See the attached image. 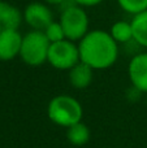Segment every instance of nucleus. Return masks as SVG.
I'll return each instance as SVG.
<instances>
[{"mask_svg":"<svg viewBox=\"0 0 147 148\" xmlns=\"http://www.w3.org/2000/svg\"><path fill=\"white\" fill-rule=\"evenodd\" d=\"M130 22L133 27V40L138 46L147 48V10L133 16Z\"/></svg>","mask_w":147,"mask_h":148,"instance_id":"12","label":"nucleus"},{"mask_svg":"<svg viewBox=\"0 0 147 148\" xmlns=\"http://www.w3.org/2000/svg\"><path fill=\"white\" fill-rule=\"evenodd\" d=\"M128 74L133 88L147 94V52H139L130 59Z\"/></svg>","mask_w":147,"mask_h":148,"instance_id":"7","label":"nucleus"},{"mask_svg":"<svg viewBox=\"0 0 147 148\" xmlns=\"http://www.w3.org/2000/svg\"><path fill=\"white\" fill-rule=\"evenodd\" d=\"M74 1V4L81 5L83 8H90V7H96V5L102 4L104 0H72Z\"/></svg>","mask_w":147,"mask_h":148,"instance_id":"16","label":"nucleus"},{"mask_svg":"<svg viewBox=\"0 0 147 148\" xmlns=\"http://www.w3.org/2000/svg\"><path fill=\"white\" fill-rule=\"evenodd\" d=\"M3 30V27H1V25H0V31H1Z\"/></svg>","mask_w":147,"mask_h":148,"instance_id":"18","label":"nucleus"},{"mask_svg":"<svg viewBox=\"0 0 147 148\" xmlns=\"http://www.w3.org/2000/svg\"><path fill=\"white\" fill-rule=\"evenodd\" d=\"M94 72H95V70L91 66H89L85 62L80 61L70 70H68L69 83L77 90L87 88L94 79Z\"/></svg>","mask_w":147,"mask_h":148,"instance_id":"9","label":"nucleus"},{"mask_svg":"<svg viewBox=\"0 0 147 148\" xmlns=\"http://www.w3.org/2000/svg\"><path fill=\"white\" fill-rule=\"evenodd\" d=\"M22 21V12L16 5L0 0V25L3 29H16V30H18Z\"/></svg>","mask_w":147,"mask_h":148,"instance_id":"10","label":"nucleus"},{"mask_svg":"<svg viewBox=\"0 0 147 148\" xmlns=\"http://www.w3.org/2000/svg\"><path fill=\"white\" fill-rule=\"evenodd\" d=\"M47 116L55 125L68 129L82 121L83 108L76 97L63 94L49 100L47 105Z\"/></svg>","mask_w":147,"mask_h":148,"instance_id":"2","label":"nucleus"},{"mask_svg":"<svg viewBox=\"0 0 147 148\" xmlns=\"http://www.w3.org/2000/svg\"><path fill=\"white\" fill-rule=\"evenodd\" d=\"M44 35L49 40V43H55V42H60L65 38V33L63 30V26L59 21H52L48 26L43 30Z\"/></svg>","mask_w":147,"mask_h":148,"instance_id":"15","label":"nucleus"},{"mask_svg":"<svg viewBox=\"0 0 147 148\" xmlns=\"http://www.w3.org/2000/svg\"><path fill=\"white\" fill-rule=\"evenodd\" d=\"M23 21L31 30L43 31L54 21V14L49 9V5L42 1H33L22 10Z\"/></svg>","mask_w":147,"mask_h":148,"instance_id":"6","label":"nucleus"},{"mask_svg":"<svg viewBox=\"0 0 147 148\" xmlns=\"http://www.w3.org/2000/svg\"><path fill=\"white\" fill-rule=\"evenodd\" d=\"M80 59L94 70L108 69L119 59V44L109 31L102 29L90 30L80 42Z\"/></svg>","mask_w":147,"mask_h":148,"instance_id":"1","label":"nucleus"},{"mask_svg":"<svg viewBox=\"0 0 147 148\" xmlns=\"http://www.w3.org/2000/svg\"><path fill=\"white\" fill-rule=\"evenodd\" d=\"M91 138V131L89 129V126L86 123H83L82 121L74 123V125L69 126L67 129V139L72 146L81 147L89 143Z\"/></svg>","mask_w":147,"mask_h":148,"instance_id":"11","label":"nucleus"},{"mask_svg":"<svg viewBox=\"0 0 147 148\" xmlns=\"http://www.w3.org/2000/svg\"><path fill=\"white\" fill-rule=\"evenodd\" d=\"M117 4L124 12L132 16L147 10V0H117Z\"/></svg>","mask_w":147,"mask_h":148,"instance_id":"14","label":"nucleus"},{"mask_svg":"<svg viewBox=\"0 0 147 148\" xmlns=\"http://www.w3.org/2000/svg\"><path fill=\"white\" fill-rule=\"evenodd\" d=\"M59 22L61 23L65 38L73 42H80L90 31V21L87 12L81 5H69L60 13Z\"/></svg>","mask_w":147,"mask_h":148,"instance_id":"4","label":"nucleus"},{"mask_svg":"<svg viewBox=\"0 0 147 148\" xmlns=\"http://www.w3.org/2000/svg\"><path fill=\"white\" fill-rule=\"evenodd\" d=\"M49 40L43 31L30 30L22 35L20 59L29 66H41L47 62L49 49Z\"/></svg>","mask_w":147,"mask_h":148,"instance_id":"3","label":"nucleus"},{"mask_svg":"<svg viewBox=\"0 0 147 148\" xmlns=\"http://www.w3.org/2000/svg\"><path fill=\"white\" fill-rule=\"evenodd\" d=\"M22 35L16 29L0 31V61H10L20 56Z\"/></svg>","mask_w":147,"mask_h":148,"instance_id":"8","label":"nucleus"},{"mask_svg":"<svg viewBox=\"0 0 147 148\" xmlns=\"http://www.w3.org/2000/svg\"><path fill=\"white\" fill-rule=\"evenodd\" d=\"M43 1L48 5H61L63 3H65L67 0H43Z\"/></svg>","mask_w":147,"mask_h":148,"instance_id":"17","label":"nucleus"},{"mask_svg":"<svg viewBox=\"0 0 147 148\" xmlns=\"http://www.w3.org/2000/svg\"><path fill=\"white\" fill-rule=\"evenodd\" d=\"M146 104H147V94H146Z\"/></svg>","mask_w":147,"mask_h":148,"instance_id":"19","label":"nucleus"},{"mask_svg":"<svg viewBox=\"0 0 147 148\" xmlns=\"http://www.w3.org/2000/svg\"><path fill=\"white\" fill-rule=\"evenodd\" d=\"M81 61L78 44L69 39L51 43L47 62L57 70H70Z\"/></svg>","mask_w":147,"mask_h":148,"instance_id":"5","label":"nucleus"},{"mask_svg":"<svg viewBox=\"0 0 147 148\" xmlns=\"http://www.w3.org/2000/svg\"><path fill=\"white\" fill-rule=\"evenodd\" d=\"M109 34L117 42V44H125L133 40V27L130 21H116L112 23L111 29H109Z\"/></svg>","mask_w":147,"mask_h":148,"instance_id":"13","label":"nucleus"}]
</instances>
